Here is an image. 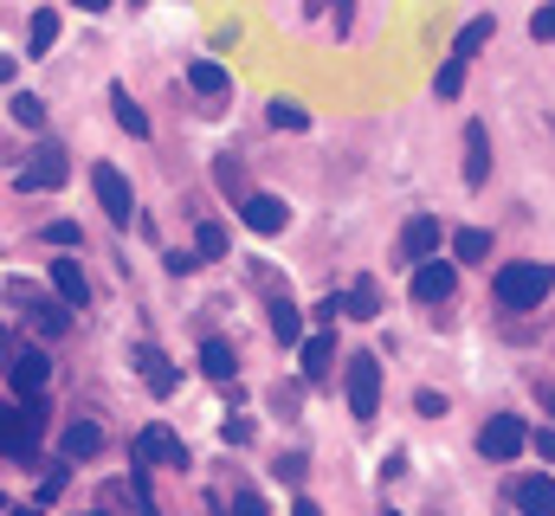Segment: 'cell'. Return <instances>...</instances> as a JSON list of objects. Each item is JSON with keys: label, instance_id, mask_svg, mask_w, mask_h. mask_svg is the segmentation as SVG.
Wrapping results in <instances>:
<instances>
[{"label": "cell", "instance_id": "30", "mask_svg": "<svg viewBox=\"0 0 555 516\" xmlns=\"http://www.w3.org/2000/svg\"><path fill=\"white\" fill-rule=\"evenodd\" d=\"M266 117H272V129H310V117H304L297 104H284V98H278V104L266 111Z\"/></svg>", "mask_w": 555, "mask_h": 516}, {"label": "cell", "instance_id": "34", "mask_svg": "<svg viewBox=\"0 0 555 516\" xmlns=\"http://www.w3.org/2000/svg\"><path fill=\"white\" fill-rule=\"evenodd\" d=\"M233 516H272V511H266L259 491H240V498H233Z\"/></svg>", "mask_w": 555, "mask_h": 516}, {"label": "cell", "instance_id": "22", "mask_svg": "<svg viewBox=\"0 0 555 516\" xmlns=\"http://www.w3.org/2000/svg\"><path fill=\"white\" fill-rule=\"evenodd\" d=\"M201 369H207L214 382H233V343H220V336H207V343H201Z\"/></svg>", "mask_w": 555, "mask_h": 516}, {"label": "cell", "instance_id": "18", "mask_svg": "<svg viewBox=\"0 0 555 516\" xmlns=\"http://www.w3.org/2000/svg\"><path fill=\"white\" fill-rule=\"evenodd\" d=\"M188 85H194L201 98H227V91H233L227 65H214V59H194V65H188Z\"/></svg>", "mask_w": 555, "mask_h": 516}, {"label": "cell", "instance_id": "15", "mask_svg": "<svg viewBox=\"0 0 555 516\" xmlns=\"http://www.w3.org/2000/svg\"><path fill=\"white\" fill-rule=\"evenodd\" d=\"M330 375H336V336H310L304 343V382L323 387Z\"/></svg>", "mask_w": 555, "mask_h": 516}, {"label": "cell", "instance_id": "13", "mask_svg": "<svg viewBox=\"0 0 555 516\" xmlns=\"http://www.w3.org/2000/svg\"><path fill=\"white\" fill-rule=\"evenodd\" d=\"M52 291H59L65 310H85L91 284H85V271H78V258H52Z\"/></svg>", "mask_w": 555, "mask_h": 516}, {"label": "cell", "instance_id": "6", "mask_svg": "<svg viewBox=\"0 0 555 516\" xmlns=\"http://www.w3.org/2000/svg\"><path fill=\"white\" fill-rule=\"evenodd\" d=\"M149 465H188V452H181V439L168 426H142L137 433V472H149Z\"/></svg>", "mask_w": 555, "mask_h": 516}, {"label": "cell", "instance_id": "24", "mask_svg": "<svg viewBox=\"0 0 555 516\" xmlns=\"http://www.w3.org/2000/svg\"><path fill=\"white\" fill-rule=\"evenodd\" d=\"M272 336L278 343H297V336H304V317H297L291 297H272Z\"/></svg>", "mask_w": 555, "mask_h": 516}, {"label": "cell", "instance_id": "38", "mask_svg": "<svg viewBox=\"0 0 555 516\" xmlns=\"http://www.w3.org/2000/svg\"><path fill=\"white\" fill-rule=\"evenodd\" d=\"M220 433H227V446H246V439H253V426H246V420H227Z\"/></svg>", "mask_w": 555, "mask_h": 516}, {"label": "cell", "instance_id": "44", "mask_svg": "<svg viewBox=\"0 0 555 516\" xmlns=\"http://www.w3.org/2000/svg\"><path fill=\"white\" fill-rule=\"evenodd\" d=\"M7 516H33V511H7Z\"/></svg>", "mask_w": 555, "mask_h": 516}, {"label": "cell", "instance_id": "36", "mask_svg": "<svg viewBox=\"0 0 555 516\" xmlns=\"http://www.w3.org/2000/svg\"><path fill=\"white\" fill-rule=\"evenodd\" d=\"M414 407H420V413H426V420H439V413H446V400H439L433 387H420V394H414Z\"/></svg>", "mask_w": 555, "mask_h": 516}, {"label": "cell", "instance_id": "43", "mask_svg": "<svg viewBox=\"0 0 555 516\" xmlns=\"http://www.w3.org/2000/svg\"><path fill=\"white\" fill-rule=\"evenodd\" d=\"M78 7H85V13H104V7H111V0H78Z\"/></svg>", "mask_w": 555, "mask_h": 516}, {"label": "cell", "instance_id": "3", "mask_svg": "<svg viewBox=\"0 0 555 516\" xmlns=\"http://www.w3.org/2000/svg\"><path fill=\"white\" fill-rule=\"evenodd\" d=\"M343 394H349V413H356V420H375V413H382V362H375V356H349Z\"/></svg>", "mask_w": 555, "mask_h": 516}, {"label": "cell", "instance_id": "29", "mask_svg": "<svg viewBox=\"0 0 555 516\" xmlns=\"http://www.w3.org/2000/svg\"><path fill=\"white\" fill-rule=\"evenodd\" d=\"M465 91V59H446L439 65V98H459Z\"/></svg>", "mask_w": 555, "mask_h": 516}, {"label": "cell", "instance_id": "45", "mask_svg": "<svg viewBox=\"0 0 555 516\" xmlns=\"http://www.w3.org/2000/svg\"><path fill=\"white\" fill-rule=\"evenodd\" d=\"M550 413H555V387H550Z\"/></svg>", "mask_w": 555, "mask_h": 516}, {"label": "cell", "instance_id": "2", "mask_svg": "<svg viewBox=\"0 0 555 516\" xmlns=\"http://www.w3.org/2000/svg\"><path fill=\"white\" fill-rule=\"evenodd\" d=\"M39 433H46V400H20L7 413V465H39Z\"/></svg>", "mask_w": 555, "mask_h": 516}, {"label": "cell", "instance_id": "8", "mask_svg": "<svg viewBox=\"0 0 555 516\" xmlns=\"http://www.w3.org/2000/svg\"><path fill=\"white\" fill-rule=\"evenodd\" d=\"M65 175H72V162H65V149H39V162L33 168H20V194H39V188H65Z\"/></svg>", "mask_w": 555, "mask_h": 516}, {"label": "cell", "instance_id": "28", "mask_svg": "<svg viewBox=\"0 0 555 516\" xmlns=\"http://www.w3.org/2000/svg\"><path fill=\"white\" fill-rule=\"evenodd\" d=\"M375 310H382V291H375V284H369V278H362V284H356V291H349V317H362V323H369V317H375Z\"/></svg>", "mask_w": 555, "mask_h": 516}, {"label": "cell", "instance_id": "19", "mask_svg": "<svg viewBox=\"0 0 555 516\" xmlns=\"http://www.w3.org/2000/svg\"><path fill=\"white\" fill-rule=\"evenodd\" d=\"M13 297H20V304L33 310V323H39V336H65V323H72V317H65V310H59L52 297H33V291H13Z\"/></svg>", "mask_w": 555, "mask_h": 516}, {"label": "cell", "instance_id": "25", "mask_svg": "<svg viewBox=\"0 0 555 516\" xmlns=\"http://www.w3.org/2000/svg\"><path fill=\"white\" fill-rule=\"evenodd\" d=\"M7 117H13V124H26V129H39V124H46V104H39L33 91H13V98H7Z\"/></svg>", "mask_w": 555, "mask_h": 516}, {"label": "cell", "instance_id": "39", "mask_svg": "<svg viewBox=\"0 0 555 516\" xmlns=\"http://www.w3.org/2000/svg\"><path fill=\"white\" fill-rule=\"evenodd\" d=\"M59 491H65V472H46V485H39V504H52Z\"/></svg>", "mask_w": 555, "mask_h": 516}, {"label": "cell", "instance_id": "31", "mask_svg": "<svg viewBox=\"0 0 555 516\" xmlns=\"http://www.w3.org/2000/svg\"><path fill=\"white\" fill-rule=\"evenodd\" d=\"M336 317H349V297H343V291H330V297L317 304V323H336Z\"/></svg>", "mask_w": 555, "mask_h": 516}, {"label": "cell", "instance_id": "33", "mask_svg": "<svg viewBox=\"0 0 555 516\" xmlns=\"http://www.w3.org/2000/svg\"><path fill=\"white\" fill-rule=\"evenodd\" d=\"M46 246H78V227H72V220H52V227H46Z\"/></svg>", "mask_w": 555, "mask_h": 516}, {"label": "cell", "instance_id": "14", "mask_svg": "<svg viewBox=\"0 0 555 516\" xmlns=\"http://www.w3.org/2000/svg\"><path fill=\"white\" fill-rule=\"evenodd\" d=\"M485 175H491V136L485 124H465V188H485Z\"/></svg>", "mask_w": 555, "mask_h": 516}, {"label": "cell", "instance_id": "27", "mask_svg": "<svg viewBox=\"0 0 555 516\" xmlns=\"http://www.w3.org/2000/svg\"><path fill=\"white\" fill-rule=\"evenodd\" d=\"M194 246H201V258H227V227H220V220H201Z\"/></svg>", "mask_w": 555, "mask_h": 516}, {"label": "cell", "instance_id": "20", "mask_svg": "<svg viewBox=\"0 0 555 516\" xmlns=\"http://www.w3.org/2000/svg\"><path fill=\"white\" fill-rule=\"evenodd\" d=\"M491 33H498L491 20H465V26H459V39H452V59H465V65H472V59L491 46Z\"/></svg>", "mask_w": 555, "mask_h": 516}, {"label": "cell", "instance_id": "23", "mask_svg": "<svg viewBox=\"0 0 555 516\" xmlns=\"http://www.w3.org/2000/svg\"><path fill=\"white\" fill-rule=\"evenodd\" d=\"M452 258H465V265L491 258V233H485V227H459V233H452Z\"/></svg>", "mask_w": 555, "mask_h": 516}, {"label": "cell", "instance_id": "17", "mask_svg": "<svg viewBox=\"0 0 555 516\" xmlns=\"http://www.w3.org/2000/svg\"><path fill=\"white\" fill-rule=\"evenodd\" d=\"M52 46H59V13H52V7H39V13H33V26H26V59H46Z\"/></svg>", "mask_w": 555, "mask_h": 516}, {"label": "cell", "instance_id": "12", "mask_svg": "<svg viewBox=\"0 0 555 516\" xmlns=\"http://www.w3.org/2000/svg\"><path fill=\"white\" fill-rule=\"evenodd\" d=\"M452 284H459V271H452V265H439V258H426V265L414 271V297H420V304H446V297H452Z\"/></svg>", "mask_w": 555, "mask_h": 516}, {"label": "cell", "instance_id": "35", "mask_svg": "<svg viewBox=\"0 0 555 516\" xmlns=\"http://www.w3.org/2000/svg\"><path fill=\"white\" fill-rule=\"evenodd\" d=\"M330 0H304V13H323ZM336 33H349V0H336Z\"/></svg>", "mask_w": 555, "mask_h": 516}, {"label": "cell", "instance_id": "26", "mask_svg": "<svg viewBox=\"0 0 555 516\" xmlns=\"http://www.w3.org/2000/svg\"><path fill=\"white\" fill-rule=\"evenodd\" d=\"M111 111H117V124L130 129V136H149V117L130 104V91H111Z\"/></svg>", "mask_w": 555, "mask_h": 516}, {"label": "cell", "instance_id": "21", "mask_svg": "<svg viewBox=\"0 0 555 516\" xmlns=\"http://www.w3.org/2000/svg\"><path fill=\"white\" fill-rule=\"evenodd\" d=\"M98 446H104V433H98L91 420H72V426H65V439H59V452H65V459H91Z\"/></svg>", "mask_w": 555, "mask_h": 516}, {"label": "cell", "instance_id": "11", "mask_svg": "<svg viewBox=\"0 0 555 516\" xmlns=\"http://www.w3.org/2000/svg\"><path fill=\"white\" fill-rule=\"evenodd\" d=\"M433 253H439V220H433V214H414V220L401 227V258L426 265Z\"/></svg>", "mask_w": 555, "mask_h": 516}, {"label": "cell", "instance_id": "42", "mask_svg": "<svg viewBox=\"0 0 555 516\" xmlns=\"http://www.w3.org/2000/svg\"><path fill=\"white\" fill-rule=\"evenodd\" d=\"M291 516H323V511H317L310 498H297V504H291Z\"/></svg>", "mask_w": 555, "mask_h": 516}, {"label": "cell", "instance_id": "10", "mask_svg": "<svg viewBox=\"0 0 555 516\" xmlns=\"http://www.w3.org/2000/svg\"><path fill=\"white\" fill-rule=\"evenodd\" d=\"M240 220H246L253 233H266V240H272V233H284L291 207H284L278 194H246V201H240Z\"/></svg>", "mask_w": 555, "mask_h": 516}, {"label": "cell", "instance_id": "4", "mask_svg": "<svg viewBox=\"0 0 555 516\" xmlns=\"http://www.w3.org/2000/svg\"><path fill=\"white\" fill-rule=\"evenodd\" d=\"M524 446H530V433H524V420H517V413H498V420H485V426H478V452H485L491 465H511Z\"/></svg>", "mask_w": 555, "mask_h": 516}, {"label": "cell", "instance_id": "9", "mask_svg": "<svg viewBox=\"0 0 555 516\" xmlns=\"http://www.w3.org/2000/svg\"><path fill=\"white\" fill-rule=\"evenodd\" d=\"M511 504H517L524 516H555V478H550V472L517 478V485H511Z\"/></svg>", "mask_w": 555, "mask_h": 516}, {"label": "cell", "instance_id": "16", "mask_svg": "<svg viewBox=\"0 0 555 516\" xmlns=\"http://www.w3.org/2000/svg\"><path fill=\"white\" fill-rule=\"evenodd\" d=\"M137 369H142V382H149V394H175V382H181L155 343H142V349H137Z\"/></svg>", "mask_w": 555, "mask_h": 516}, {"label": "cell", "instance_id": "1", "mask_svg": "<svg viewBox=\"0 0 555 516\" xmlns=\"http://www.w3.org/2000/svg\"><path fill=\"white\" fill-rule=\"evenodd\" d=\"M491 291H498L504 310H537V304L555 291V271L543 265V258H517V265H498Z\"/></svg>", "mask_w": 555, "mask_h": 516}, {"label": "cell", "instance_id": "46", "mask_svg": "<svg viewBox=\"0 0 555 516\" xmlns=\"http://www.w3.org/2000/svg\"><path fill=\"white\" fill-rule=\"evenodd\" d=\"M130 7H137V0H130Z\"/></svg>", "mask_w": 555, "mask_h": 516}, {"label": "cell", "instance_id": "41", "mask_svg": "<svg viewBox=\"0 0 555 516\" xmlns=\"http://www.w3.org/2000/svg\"><path fill=\"white\" fill-rule=\"evenodd\" d=\"M530 446H537V452H543V459H550V465H555V426H550V433H537Z\"/></svg>", "mask_w": 555, "mask_h": 516}, {"label": "cell", "instance_id": "37", "mask_svg": "<svg viewBox=\"0 0 555 516\" xmlns=\"http://www.w3.org/2000/svg\"><path fill=\"white\" fill-rule=\"evenodd\" d=\"M272 472H278V478H284V485H297V478H304V459H297V452H291V459H278Z\"/></svg>", "mask_w": 555, "mask_h": 516}, {"label": "cell", "instance_id": "7", "mask_svg": "<svg viewBox=\"0 0 555 516\" xmlns=\"http://www.w3.org/2000/svg\"><path fill=\"white\" fill-rule=\"evenodd\" d=\"M46 369H52V362H46L39 349H7V382H13L20 400H33V394L46 387Z\"/></svg>", "mask_w": 555, "mask_h": 516}, {"label": "cell", "instance_id": "5", "mask_svg": "<svg viewBox=\"0 0 555 516\" xmlns=\"http://www.w3.org/2000/svg\"><path fill=\"white\" fill-rule=\"evenodd\" d=\"M91 188H98V201H104V214L117 220V227H130V214H137V194H130V181L111 168V162H98L91 168Z\"/></svg>", "mask_w": 555, "mask_h": 516}, {"label": "cell", "instance_id": "32", "mask_svg": "<svg viewBox=\"0 0 555 516\" xmlns=\"http://www.w3.org/2000/svg\"><path fill=\"white\" fill-rule=\"evenodd\" d=\"M530 39H555V0H550V7H537V13H530Z\"/></svg>", "mask_w": 555, "mask_h": 516}, {"label": "cell", "instance_id": "40", "mask_svg": "<svg viewBox=\"0 0 555 516\" xmlns=\"http://www.w3.org/2000/svg\"><path fill=\"white\" fill-rule=\"evenodd\" d=\"M194 265H207V258H194V253H168V271L181 278V271H194Z\"/></svg>", "mask_w": 555, "mask_h": 516}]
</instances>
